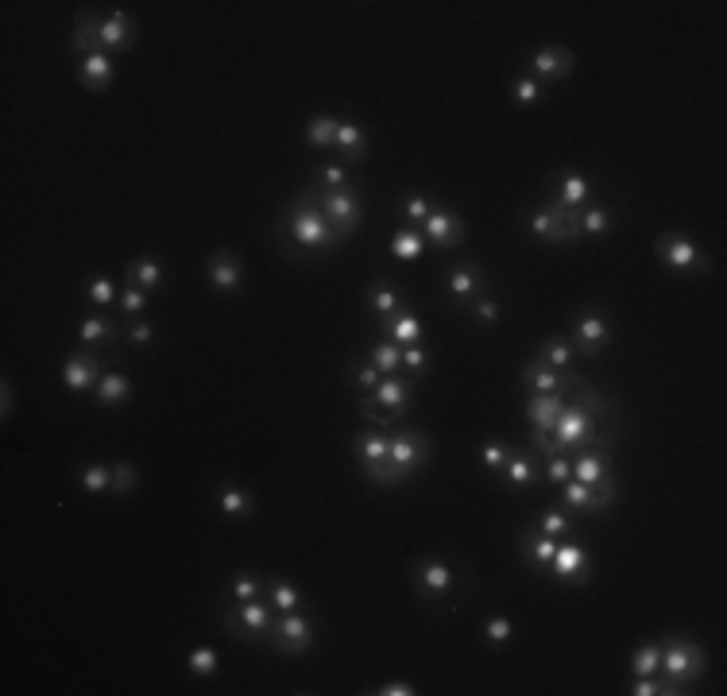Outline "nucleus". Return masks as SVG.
Wrapping results in <instances>:
<instances>
[{"label": "nucleus", "instance_id": "f257e3e1", "mask_svg": "<svg viewBox=\"0 0 727 696\" xmlns=\"http://www.w3.org/2000/svg\"><path fill=\"white\" fill-rule=\"evenodd\" d=\"M283 236L294 252H306V256H329L345 236L333 229L321 213V202L314 190H302L298 198H291V205L283 209Z\"/></svg>", "mask_w": 727, "mask_h": 696}, {"label": "nucleus", "instance_id": "f03ea898", "mask_svg": "<svg viewBox=\"0 0 727 696\" xmlns=\"http://www.w3.org/2000/svg\"><path fill=\"white\" fill-rule=\"evenodd\" d=\"M136 43V20L117 8L109 16H97V12H78L74 16V39H70V51L82 58L89 51H128Z\"/></svg>", "mask_w": 727, "mask_h": 696}, {"label": "nucleus", "instance_id": "7ed1b4c3", "mask_svg": "<svg viewBox=\"0 0 727 696\" xmlns=\"http://www.w3.org/2000/svg\"><path fill=\"white\" fill-rule=\"evenodd\" d=\"M658 681H662V696H685L693 693L700 677L708 673V650L685 635L662 638V666H658Z\"/></svg>", "mask_w": 727, "mask_h": 696}, {"label": "nucleus", "instance_id": "20e7f679", "mask_svg": "<svg viewBox=\"0 0 727 696\" xmlns=\"http://www.w3.org/2000/svg\"><path fill=\"white\" fill-rule=\"evenodd\" d=\"M410 584H414V592L422 596V600H430V604H445V600H465L468 584H465V565H453L449 557H418L414 565H410Z\"/></svg>", "mask_w": 727, "mask_h": 696}, {"label": "nucleus", "instance_id": "39448f33", "mask_svg": "<svg viewBox=\"0 0 727 696\" xmlns=\"http://www.w3.org/2000/svg\"><path fill=\"white\" fill-rule=\"evenodd\" d=\"M410 406H414V379L410 376H383L376 391L360 395V414L379 430L407 418Z\"/></svg>", "mask_w": 727, "mask_h": 696}, {"label": "nucleus", "instance_id": "423d86ee", "mask_svg": "<svg viewBox=\"0 0 727 696\" xmlns=\"http://www.w3.org/2000/svg\"><path fill=\"white\" fill-rule=\"evenodd\" d=\"M654 256H658V263H662L666 271H673V275H708V271H712V256L700 248L689 232H681V229L662 232V236L654 240Z\"/></svg>", "mask_w": 727, "mask_h": 696}, {"label": "nucleus", "instance_id": "0eeeda50", "mask_svg": "<svg viewBox=\"0 0 727 696\" xmlns=\"http://www.w3.org/2000/svg\"><path fill=\"white\" fill-rule=\"evenodd\" d=\"M565 337H569V345H573L577 356L596 360V356L615 341V321H611V314L604 306H584V310L573 314Z\"/></svg>", "mask_w": 727, "mask_h": 696}, {"label": "nucleus", "instance_id": "6e6552de", "mask_svg": "<svg viewBox=\"0 0 727 696\" xmlns=\"http://www.w3.org/2000/svg\"><path fill=\"white\" fill-rule=\"evenodd\" d=\"M434 457V441L422 434V430H395L387 434V468H391V480L395 484H407L410 476L422 468V464Z\"/></svg>", "mask_w": 727, "mask_h": 696}, {"label": "nucleus", "instance_id": "1a4fd4ad", "mask_svg": "<svg viewBox=\"0 0 727 696\" xmlns=\"http://www.w3.org/2000/svg\"><path fill=\"white\" fill-rule=\"evenodd\" d=\"M526 232L542 244H573L581 240V225H577V209H561L557 202L534 205L523 217Z\"/></svg>", "mask_w": 727, "mask_h": 696}, {"label": "nucleus", "instance_id": "9d476101", "mask_svg": "<svg viewBox=\"0 0 727 696\" xmlns=\"http://www.w3.org/2000/svg\"><path fill=\"white\" fill-rule=\"evenodd\" d=\"M263 642L283 658H302L314 650V619L306 611H279Z\"/></svg>", "mask_w": 727, "mask_h": 696}, {"label": "nucleus", "instance_id": "9b49d317", "mask_svg": "<svg viewBox=\"0 0 727 696\" xmlns=\"http://www.w3.org/2000/svg\"><path fill=\"white\" fill-rule=\"evenodd\" d=\"M279 611L271 608V600L260 596V600H233L225 608V631L229 638H240V642H263L271 623H275Z\"/></svg>", "mask_w": 727, "mask_h": 696}, {"label": "nucleus", "instance_id": "f8f14e48", "mask_svg": "<svg viewBox=\"0 0 727 696\" xmlns=\"http://www.w3.org/2000/svg\"><path fill=\"white\" fill-rule=\"evenodd\" d=\"M352 457H356V464H360V472H364L368 484L395 488L391 468H387V434L379 426H368V430H356L352 434Z\"/></svg>", "mask_w": 727, "mask_h": 696}, {"label": "nucleus", "instance_id": "ddd939ff", "mask_svg": "<svg viewBox=\"0 0 727 696\" xmlns=\"http://www.w3.org/2000/svg\"><path fill=\"white\" fill-rule=\"evenodd\" d=\"M318 194V190H314ZM321 202V213H325V221L333 225V229L341 232V236H352V232L360 229V221H364V198L356 194V186H345V190H329V194H318Z\"/></svg>", "mask_w": 727, "mask_h": 696}, {"label": "nucleus", "instance_id": "4468645a", "mask_svg": "<svg viewBox=\"0 0 727 696\" xmlns=\"http://www.w3.org/2000/svg\"><path fill=\"white\" fill-rule=\"evenodd\" d=\"M422 236H426V244H430L434 252H453L457 244H465L468 225L461 213H453L449 205L437 202L434 209H430V217L422 221Z\"/></svg>", "mask_w": 727, "mask_h": 696}, {"label": "nucleus", "instance_id": "2eb2a0df", "mask_svg": "<svg viewBox=\"0 0 727 696\" xmlns=\"http://www.w3.org/2000/svg\"><path fill=\"white\" fill-rule=\"evenodd\" d=\"M573 70H577V58L561 43H546V47L530 51V58H526V74L534 82H565Z\"/></svg>", "mask_w": 727, "mask_h": 696}, {"label": "nucleus", "instance_id": "dca6fc26", "mask_svg": "<svg viewBox=\"0 0 727 696\" xmlns=\"http://www.w3.org/2000/svg\"><path fill=\"white\" fill-rule=\"evenodd\" d=\"M488 287V271L476 263H449L445 267V298L453 306H468L476 294H484Z\"/></svg>", "mask_w": 727, "mask_h": 696}, {"label": "nucleus", "instance_id": "f3484780", "mask_svg": "<svg viewBox=\"0 0 727 696\" xmlns=\"http://www.w3.org/2000/svg\"><path fill=\"white\" fill-rule=\"evenodd\" d=\"M101 376H105V372H101L97 348H78V352H70L66 364H62V387H66L70 395H86V391H93Z\"/></svg>", "mask_w": 727, "mask_h": 696}, {"label": "nucleus", "instance_id": "a211bd4d", "mask_svg": "<svg viewBox=\"0 0 727 696\" xmlns=\"http://www.w3.org/2000/svg\"><path fill=\"white\" fill-rule=\"evenodd\" d=\"M205 279H209V287L217 290V294H236V290H244L248 271H244V260L236 256L233 248H217L205 260Z\"/></svg>", "mask_w": 727, "mask_h": 696}, {"label": "nucleus", "instance_id": "6ab92c4d", "mask_svg": "<svg viewBox=\"0 0 727 696\" xmlns=\"http://www.w3.org/2000/svg\"><path fill=\"white\" fill-rule=\"evenodd\" d=\"M499 480L511 492H530L534 484H542V457L534 449H511L507 464L499 468Z\"/></svg>", "mask_w": 727, "mask_h": 696}, {"label": "nucleus", "instance_id": "aec40b11", "mask_svg": "<svg viewBox=\"0 0 727 696\" xmlns=\"http://www.w3.org/2000/svg\"><path fill=\"white\" fill-rule=\"evenodd\" d=\"M550 573L557 580H565V584H584V580L592 577V557H588V550H584L573 534H569V538H561Z\"/></svg>", "mask_w": 727, "mask_h": 696}, {"label": "nucleus", "instance_id": "412c9836", "mask_svg": "<svg viewBox=\"0 0 727 696\" xmlns=\"http://www.w3.org/2000/svg\"><path fill=\"white\" fill-rule=\"evenodd\" d=\"M569 383H573V376H569ZM569 383L561 391H553V395H523V414L530 430H553L561 406L569 399Z\"/></svg>", "mask_w": 727, "mask_h": 696}, {"label": "nucleus", "instance_id": "4be33fe9", "mask_svg": "<svg viewBox=\"0 0 727 696\" xmlns=\"http://www.w3.org/2000/svg\"><path fill=\"white\" fill-rule=\"evenodd\" d=\"M78 82L89 89V93H105V89L117 82V58L109 51H89V55L78 58Z\"/></svg>", "mask_w": 727, "mask_h": 696}, {"label": "nucleus", "instance_id": "5701e85b", "mask_svg": "<svg viewBox=\"0 0 727 696\" xmlns=\"http://www.w3.org/2000/svg\"><path fill=\"white\" fill-rule=\"evenodd\" d=\"M550 202H557L561 209H584L592 202V178L581 171H565L550 178Z\"/></svg>", "mask_w": 727, "mask_h": 696}, {"label": "nucleus", "instance_id": "b1692460", "mask_svg": "<svg viewBox=\"0 0 727 696\" xmlns=\"http://www.w3.org/2000/svg\"><path fill=\"white\" fill-rule=\"evenodd\" d=\"M379 337H387L391 345H399V348L422 345L426 325H422V318L414 314V306H407V310H399V314H391V318H379Z\"/></svg>", "mask_w": 727, "mask_h": 696}, {"label": "nucleus", "instance_id": "393cba45", "mask_svg": "<svg viewBox=\"0 0 727 696\" xmlns=\"http://www.w3.org/2000/svg\"><path fill=\"white\" fill-rule=\"evenodd\" d=\"M364 306H368V314H376V318H391V314H399V310H407V290L399 287V283H391V279H372V287L364 294Z\"/></svg>", "mask_w": 727, "mask_h": 696}, {"label": "nucleus", "instance_id": "a878e982", "mask_svg": "<svg viewBox=\"0 0 727 696\" xmlns=\"http://www.w3.org/2000/svg\"><path fill=\"white\" fill-rule=\"evenodd\" d=\"M557 546H561V538L538 534L534 526H526L523 538H519V553H523V561L530 565V573H550L553 557H557Z\"/></svg>", "mask_w": 727, "mask_h": 696}, {"label": "nucleus", "instance_id": "bb28decb", "mask_svg": "<svg viewBox=\"0 0 727 696\" xmlns=\"http://www.w3.org/2000/svg\"><path fill=\"white\" fill-rule=\"evenodd\" d=\"M608 476H615V468H611V449L588 445V449H577V453H573V480H581V484H604Z\"/></svg>", "mask_w": 727, "mask_h": 696}, {"label": "nucleus", "instance_id": "cd10ccee", "mask_svg": "<svg viewBox=\"0 0 727 696\" xmlns=\"http://www.w3.org/2000/svg\"><path fill=\"white\" fill-rule=\"evenodd\" d=\"M569 383V376H561V372H553L550 364H542L538 356H530L523 364V372H519V387H523V395H553V391H561Z\"/></svg>", "mask_w": 727, "mask_h": 696}, {"label": "nucleus", "instance_id": "c85d7f7f", "mask_svg": "<svg viewBox=\"0 0 727 696\" xmlns=\"http://www.w3.org/2000/svg\"><path fill=\"white\" fill-rule=\"evenodd\" d=\"M120 337H124V325L105 318V314H86V318L78 321V341L86 348H109L117 345Z\"/></svg>", "mask_w": 727, "mask_h": 696}, {"label": "nucleus", "instance_id": "c756f323", "mask_svg": "<svg viewBox=\"0 0 727 696\" xmlns=\"http://www.w3.org/2000/svg\"><path fill=\"white\" fill-rule=\"evenodd\" d=\"M124 283L147 290V294H155V290H163V283H167V271H163V263H159L155 252H144V256H136V260L128 263Z\"/></svg>", "mask_w": 727, "mask_h": 696}, {"label": "nucleus", "instance_id": "7c9ffc66", "mask_svg": "<svg viewBox=\"0 0 727 696\" xmlns=\"http://www.w3.org/2000/svg\"><path fill=\"white\" fill-rule=\"evenodd\" d=\"M213 507L221 511V519H252L256 515V495L240 484H221L213 492Z\"/></svg>", "mask_w": 727, "mask_h": 696}, {"label": "nucleus", "instance_id": "2f4dec72", "mask_svg": "<svg viewBox=\"0 0 727 696\" xmlns=\"http://www.w3.org/2000/svg\"><path fill=\"white\" fill-rule=\"evenodd\" d=\"M577 225H581V236H611L619 229V209L608 202H588L584 209H577Z\"/></svg>", "mask_w": 727, "mask_h": 696}, {"label": "nucleus", "instance_id": "473e14b6", "mask_svg": "<svg viewBox=\"0 0 727 696\" xmlns=\"http://www.w3.org/2000/svg\"><path fill=\"white\" fill-rule=\"evenodd\" d=\"M93 399L97 406H105V410H124L128 399H132V379L124 376V372H105V376L97 379V387H93Z\"/></svg>", "mask_w": 727, "mask_h": 696}, {"label": "nucleus", "instance_id": "72a5a7b5", "mask_svg": "<svg viewBox=\"0 0 727 696\" xmlns=\"http://www.w3.org/2000/svg\"><path fill=\"white\" fill-rule=\"evenodd\" d=\"M542 364H550L553 372H561V376H577L573 372V364H577V352H573V345H569V337L565 333H553V337H546L542 345H538V352H534Z\"/></svg>", "mask_w": 727, "mask_h": 696}, {"label": "nucleus", "instance_id": "f704fd0d", "mask_svg": "<svg viewBox=\"0 0 727 696\" xmlns=\"http://www.w3.org/2000/svg\"><path fill=\"white\" fill-rule=\"evenodd\" d=\"M337 155H341V163H364V155H368V132H364V124L341 120V128H337Z\"/></svg>", "mask_w": 727, "mask_h": 696}, {"label": "nucleus", "instance_id": "c9c22d12", "mask_svg": "<svg viewBox=\"0 0 727 696\" xmlns=\"http://www.w3.org/2000/svg\"><path fill=\"white\" fill-rule=\"evenodd\" d=\"M263 596L271 600V608L275 611H306V596H302V588L287 577H271L267 580V588H263Z\"/></svg>", "mask_w": 727, "mask_h": 696}, {"label": "nucleus", "instance_id": "e433bc0d", "mask_svg": "<svg viewBox=\"0 0 727 696\" xmlns=\"http://www.w3.org/2000/svg\"><path fill=\"white\" fill-rule=\"evenodd\" d=\"M82 298H86L89 306H97V310H109V306H117L120 290L105 271H93V275L82 279Z\"/></svg>", "mask_w": 727, "mask_h": 696}, {"label": "nucleus", "instance_id": "4c0bfd02", "mask_svg": "<svg viewBox=\"0 0 727 696\" xmlns=\"http://www.w3.org/2000/svg\"><path fill=\"white\" fill-rule=\"evenodd\" d=\"M426 236H422V229H414V225H399L395 229V236H391V256L403 263H414L418 256H426Z\"/></svg>", "mask_w": 727, "mask_h": 696}, {"label": "nucleus", "instance_id": "58836bf2", "mask_svg": "<svg viewBox=\"0 0 727 696\" xmlns=\"http://www.w3.org/2000/svg\"><path fill=\"white\" fill-rule=\"evenodd\" d=\"M364 356L379 368V376H403V348L391 345L387 337H379L376 345L364 348Z\"/></svg>", "mask_w": 727, "mask_h": 696}, {"label": "nucleus", "instance_id": "ea45409f", "mask_svg": "<svg viewBox=\"0 0 727 696\" xmlns=\"http://www.w3.org/2000/svg\"><path fill=\"white\" fill-rule=\"evenodd\" d=\"M468 321L476 325V329H495L499 318H503V306H499V298H495L492 290H484V294H476L472 302L465 306Z\"/></svg>", "mask_w": 727, "mask_h": 696}, {"label": "nucleus", "instance_id": "a19ab883", "mask_svg": "<svg viewBox=\"0 0 727 696\" xmlns=\"http://www.w3.org/2000/svg\"><path fill=\"white\" fill-rule=\"evenodd\" d=\"M534 530H538V534H550V538H569V534H577V519H573V511H565V507L557 503V507H546V511L534 519Z\"/></svg>", "mask_w": 727, "mask_h": 696}, {"label": "nucleus", "instance_id": "79ce46f5", "mask_svg": "<svg viewBox=\"0 0 727 696\" xmlns=\"http://www.w3.org/2000/svg\"><path fill=\"white\" fill-rule=\"evenodd\" d=\"M337 128H341V116L321 113V116H314V120H306L302 140L310 147H337Z\"/></svg>", "mask_w": 727, "mask_h": 696}, {"label": "nucleus", "instance_id": "37998d69", "mask_svg": "<svg viewBox=\"0 0 727 696\" xmlns=\"http://www.w3.org/2000/svg\"><path fill=\"white\" fill-rule=\"evenodd\" d=\"M78 488L82 492H89V495H101V492H109L113 488V464H101V461H89V464H82L78 468Z\"/></svg>", "mask_w": 727, "mask_h": 696}, {"label": "nucleus", "instance_id": "c03bdc74", "mask_svg": "<svg viewBox=\"0 0 727 696\" xmlns=\"http://www.w3.org/2000/svg\"><path fill=\"white\" fill-rule=\"evenodd\" d=\"M345 186H352V174L345 163H321L318 174H314V182H310V190H318V194L345 190Z\"/></svg>", "mask_w": 727, "mask_h": 696}, {"label": "nucleus", "instance_id": "a18cd8bd", "mask_svg": "<svg viewBox=\"0 0 727 696\" xmlns=\"http://www.w3.org/2000/svg\"><path fill=\"white\" fill-rule=\"evenodd\" d=\"M434 198L430 194H422V190H407V198L399 205V217H403V225H414V229H422V221L430 217V209H434Z\"/></svg>", "mask_w": 727, "mask_h": 696}, {"label": "nucleus", "instance_id": "49530a36", "mask_svg": "<svg viewBox=\"0 0 727 696\" xmlns=\"http://www.w3.org/2000/svg\"><path fill=\"white\" fill-rule=\"evenodd\" d=\"M345 376H349V383L360 391V395H368V391H376L379 387V368L368 360V356H356V360H349V368H345Z\"/></svg>", "mask_w": 727, "mask_h": 696}, {"label": "nucleus", "instance_id": "de8ad7c7", "mask_svg": "<svg viewBox=\"0 0 727 696\" xmlns=\"http://www.w3.org/2000/svg\"><path fill=\"white\" fill-rule=\"evenodd\" d=\"M569 480H573V453H550V457H542V484L561 488Z\"/></svg>", "mask_w": 727, "mask_h": 696}, {"label": "nucleus", "instance_id": "09e8293b", "mask_svg": "<svg viewBox=\"0 0 727 696\" xmlns=\"http://www.w3.org/2000/svg\"><path fill=\"white\" fill-rule=\"evenodd\" d=\"M662 666V638L658 642H642L635 646V654H631V673L635 677H654Z\"/></svg>", "mask_w": 727, "mask_h": 696}, {"label": "nucleus", "instance_id": "8fccbe9b", "mask_svg": "<svg viewBox=\"0 0 727 696\" xmlns=\"http://www.w3.org/2000/svg\"><path fill=\"white\" fill-rule=\"evenodd\" d=\"M147 302H151V294L147 290H140V287H120V298H117V314H120V321H136V318H144L147 314Z\"/></svg>", "mask_w": 727, "mask_h": 696}, {"label": "nucleus", "instance_id": "3c124183", "mask_svg": "<svg viewBox=\"0 0 727 696\" xmlns=\"http://www.w3.org/2000/svg\"><path fill=\"white\" fill-rule=\"evenodd\" d=\"M511 638H515L511 615H488V619H484V631H480V642H484V646H507Z\"/></svg>", "mask_w": 727, "mask_h": 696}, {"label": "nucleus", "instance_id": "603ef678", "mask_svg": "<svg viewBox=\"0 0 727 696\" xmlns=\"http://www.w3.org/2000/svg\"><path fill=\"white\" fill-rule=\"evenodd\" d=\"M434 368V352L426 345H407L403 348V376L410 379H422L426 372Z\"/></svg>", "mask_w": 727, "mask_h": 696}, {"label": "nucleus", "instance_id": "864d4df0", "mask_svg": "<svg viewBox=\"0 0 727 696\" xmlns=\"http://www.w3.org/2000/svg\"><path fill=\"white\" fill-rule=\"evenodd\" d=\"M507 457H511V445H507V441H499V437L484 441V445H480V453H476L480 468H484V472H492V476H499V468L507 464Z\"/></svg>", "mask_w": 727, "mask_h": 696}, {"label": "nucleus", "instance_id": "5fc2aeb1", "mask_svg": "<svg viewBox=\"0 0 727 696\" xmlns=\"http://www.w3.org/2000/svg\"><path fill=\"white\" fill-rule=\"evenodd\" d=\"M511 101L519 105V109H534L538 101H542V82H534L530 74H519V78H511Z\"/></svg>", "mask_w": 727, "mask_h": 696}, {"label": "nucleus", "instance_id": "6e6d98bb", "mask_svg": "<svg viewBox=\"0 0 727 696\" xmlns=\"http://www.w3.org/2000/svg\"><path fill=\"white\" fill-rule=\"evenodd\" d=\"M263 588H267V580H263L260 573H248V569L229 580V596H233V600H260Z\"/></svg>", "mask_w": 727, "mask_h": 696}, {"label": "nucleus", "instance_id": "4d7b16f0", "mask_svg": "<svg viewBox=\"0 0 727 696\" xmlns=\"http://www.w3.org/2000/svg\"><path fill=\"white\" fill-rule=\"evenodd\" d=\"M124 325V341L136 348H151L159 341V329H155V321L151 318H136V321H120Z\"/></svg>", "mask_w": 727, "mask_h": 696}, {"label": "nucleus", "instance_id": "13d9d810", "mask_svg": "<svg viewBox=\"0 0 727 696\" xmlns=\"http://www.w3.org/2000/svg\"><path fill=\"white\" fill-rule=\"evenodd\" d=\"M186 666H190L194 677H217L221 662H217V650H213V646H194V650L186 654Z\"/></svg>", "mask_w": 727, "mask_h": 696}, {"label": "nucleus", "instance_id": "bf43d9fd", "mask_svg": "<svg viewBox=\"0 0 727 696\" xmlns=\"http://www.w3.org/2000/svg\"><path fill=\"white\" fill-rule=\"evenodd\" d=\"M113 464V492L117 495H128L140 488V472H136V464L132 461H109Z\"/></svg>", "mask_w": 727, "mask_h": 696}, {"label": "nucleus", "instance_id": "052dcab7", "mask_svg": "<svg viewBox=\"0 0 727 696\" xmlns=\"http://www.w3.org/2000/svg\"><path fill=\"white\" fill-rule=\"evenodd\" d=\"M627 693L631 696H662V681H658V673H654V677H635Z\"/></svg>", "mask_w": 727, "mask_h": 696}, {"label": "nucleus", "instance_id": "680f3d73", "mask_svg": "<svg viewBox=\"0 0 727 696\" xmlns=\"http://www.w3.org/2000/svg\"><path fill=\"white\" fill-rule=\"evenodd\" d=\"M372 696H418V689L410 681H383L379 689H372Z\"/></svg>", "mask_w": 727, "mask_h": 696}, {"label": "nucleus", "instance_id": "e2e57ef3", "mask_svg": "<svg viewBox=\"0 0 727 696\" xmlns=\"http://www.w3.org/2000/svg\"><path fill=\"white\" fill-rule=\"evenodd\" d=\"M12 406H16V395H12V383L4 379V383H0V418H4V422L12 418Z\"/></svg>", "mask_w": 727, "mask_h": 696}]
</instances>
